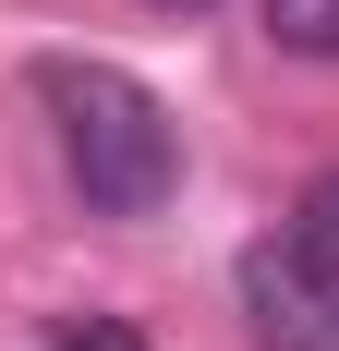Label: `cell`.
<instances>
[{
	"label": "cell",
	"mask_w": 339,
	"mask_h": 351,
	"mask_svg": "<svg viewBox=\"0 0 339 351\" xmlns=\"http://www.w3.org/2000/svg\"><path fill=\"white\" fill-rule=\"evenodd\" d=\"M267 12V49H291V61H339V0H255Z\"/></svg>",
	"instance_id": "cell-3"
},
{
	"label": "cell",
	"mask_w": 339,
	"mask_h": 351,
	"mask_svg": "<svg viewBox=\"0 0 339 351\" xmlns=\"http://www.w3.org/2000/svg\"><path fill=\"white\" fill-rule=\"evenodd\" d=\"M61 351H145V339H121V327H97V315H61Z\"/></svg>",
	"instance_id": "cell-5"
},
{
	"label": "cell",
	"mask_w": 339,
	"mask_h": 351,
	"mask_svg": "<svg viewBox=\"0 0 339 351\" xmlns=\"http://www.w3.org/2000/svg\"><path fill=\"white\" fill-rule=\"evenodd\" d=\"M36 97L61 121V170L73 194L97 218H158L170 182H182V134H170V109L145 97L134 73L109 61H36Z\"/></svg>",
	"instance_id": "cell-1"
},
{
	"label": "cell",
	"mask_w": 339,
	"mask_h": 351,
	"mask_svg": "<svg viewBox=\"0 0 339 351\" xmlns=\"http://www.w3.org/2000/svg\"><path fill=\"white\" fill-rule=\"evenodd\" d=\"M242 315H255L267 351H339V279L279 230V243L242 254Z\"/></svg>",
	"instance_id": "cell-2"
},
{
	"label": "cell",
	"mask_w": 339,
	"mask_h": 351,
	"mask_svg": "<svg viewBox=\"0 0 339 351\" xmlns=\"http://www.w3.org/2000/svg\"><path fill=\"white\" fill-rule=\"evenodd\" d=\"M291 243H303L315 267H327V279H339V170H315L303 194H291Z\"/></svg>",
	"instance_id": "cell-4"
},
{
	"label": "cell",
	"mask_w": 339,
	"mask_h": 351,
	"mask_svg": "<svg viewBox=\"0 0 339 351\" xmlns=\"http://www.w3.org/2000/svg\"><path fill=\"white\" fill-rule=\"evenodd\" d=\"M145 12H206V0H145Z\"/></svg>",
	"instance_id": "cell-6"
}]
</instances>
